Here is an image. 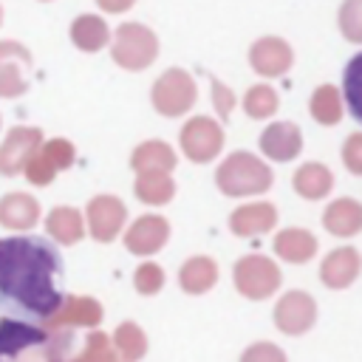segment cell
Instances as JSON below:
<instances>
[{
  "label": "cell",
  "instance_id": "4dcf8cb0",
  "mask_svg": "<svg viewBox=\"0 0 362 362\" xmlns=\"http://www.w3.org/2000/svg\"><path fill=\"white\" fill-rule=\"evenodd\" d=\"M339 31L351 42L362 40V0H345V6L339 8Z\"/></svg>",
  "mask_w": 362,
  "mask_h": 362
},
{
  "label": "cell",
  "instance_id": "7a4b0ae2",
  "mask_svg": "<svg viewBox=\"0 0 362 362\" xmlns=\"http://www.w3.org/2000/svg\"><path fill=\"white\" fill-rule=\"evenodd\" d=\"M71 334H48L45 328L0 320V362H65Z\"/></svg>",
  "mask_w": 362,
  "mask_h": 362
},
{
  "label": "cell",
  "instance_id": "e575fe53",
  "mask_svg": "<svg viewBox=\"0 0 362 362\" xmlns=\"http://www.w3.org/2000/svg\"><path fill=\"white\" fill-rule=\"evenodd\" d=\"M240 362H288L286 354L272 342H255L240 354Z\"/></svg>",
  "mask_w": 362,
  "mask_h": 362
},
{
  "label": "cell",
  "instance_id": "4fadbf2b",
  "mask_svg": "<svg viewBox=\"0 0 362 362\" xmlns=\"http://www.w3.org/2000/svg\"><path fill=\"white\" fill-rule=\"evenodd\" d=\"M249 62L260 76H283L294 62V51L280 37H260L249 48Z\"/></svg>",
  "mask_w": 362,
  "mask_h": 362
},
{
  "label": "cell",
  "instance_id": "484cf974",
  "mask_svg": "<svg viewBox=\"0 0 362 362\" xmlns=\"http://www.w3.org/2000/svg\"><path fill=\"white\" fill-rule=\"evenodd\" d=\"M133 192L141 204H150V206H161V204H170L173 195H175V181L170 178V173H139L136 175V184H133Z\"/></svg>",
  "mask_w": 362,
  "mask_h": 362
},
{
  "label": "cell",
  "instance_id": "d6a6232c",
  "mask_svg": "<svg viewBox=\"0 0 362 362\" xmlns=\"http://www.w3.org/2000/svg\"><path fill=\"white\" fill-rule=\"evenodd\" d=\"M133 286L139 294H156L164 286V269L158 263H141L133 274Z\"/></svg>",
  "mask_w": 362,
  "mask_h": 362
},
{
  "label": "cell",
  "instance_id": "44dd1931",
  "mask_svg": "<svg viewBox=\"0 0 362 362\" xmlns=\"http://www.w3.org/2000/svg\"><path fill=\"white\" fill-rule=\"evenodd\" d=\"M175 164V150L167 141H144L130 156V167L136 173H173Z\"/></svg>",
  "mask_w": 362,
  "mask_h": 362
},
{
  "label": "cell",
  "instance_id": "d590c367",
  "mask_svg": "<svg viewBox=\"0 0 362 362\" xmlns=\"http://www.w3.org/2000/svg\"><path fill=\"white\" fill-rule=\"evenodd\" d=\"M342 156H345V167H348L354 175H359V173H362V133H354V136L345 141Z\"/></svg>",
  "mask_w": 362,
  "mask_h": 362
},
{
  "label": "cell",
  "instance_id": "d4e9b609",
  "mask_svg": "<svg viewBox=\"0 0 362 362\" xmlns=\"http://www.w3.org/2000/svg\"><path fill=\"white\" fill-rule=\"evenodd\" d=\"M178 283L187 294H204L209 291L215 283H218V266L212 257L206 255H198V257H189L181 272H178Z\"/></svg>",
  "mask_w": 362,
  "mask_h": 362
},
{
  "label": "cell",
  "instance_id": "f35d334b",
  "mask_svg": "<svg viewBox=\"0 0 362 362\" xmlns=\"http://www.w3.org/2000/svg\"><path fill=\"white\" fill-rule=\"evenodd\" d=\"M96 3H99V8L107 11V14H122V11H127L136 0H96Z\"/></svg>",
  "mask_w": 362,
  "mask_h": 362
},
{
  "label": "cell",
  "instance_id": "3957f363",
  "mask_svg": "<svg viewBox=\"0 0 362 362\" xmlns=\"http://www.w3.org/2000/svg\"><path fill=\"white\" fill-rule=\"evenodd\" d=\"M272 181H274L272 167L263 158H257V156H252L246 150L229 153L221 161V167L215 170V184L229 198L260 195V192H266L272 187Z\"/></svg>",
  "mask_w": 362,
  "mask_h": 362
},
{
  "label": "cell",
  "instance_id": "2e32d148",
  "mask_svg": "<svg viewBox=\"0 0 362 362\" xmlns=\"http://www.w3.org/2000/svg\"><path fill=\"white\" fill-rule=\"evenodd\" d=\"M277 223V209L269 201H257V204H243L229 215V229L238 238H255L269 232Z\"/></svg>",
  "mask_w": 362,
  "mask_h": 362
},
{
  "label": "cell",
  "instance_id": "603a6c76",
  "mask_svg": "<svg viewBox=\"0 0 362 362\" xmlns=\"http://www.w3.org/2000/svg\"><path fill=\"white\" fill-rule=\"evenodd\" d=\"M274 252L288 263H308L317 255V238L308 229H283L274 235Z\"/></svg>",
  "mask_w": 362,
  "mask_h": 362
},
{
  "label": "cell",
  "instance_id": "8fae6325",
  "mask_svg": "<svg viewBox=\"0 0 362 362\" xmlns=\"http://www.w3.org/2000/svg\"><path fill=\"white\" fill-rule=\"evenodd\" d=\"M317 322V303L311 294L305 291H288L277 300L274 305V325L288 334V337H297V334H305L311 325Z\"/></svg>",
  "mask_w": 362,
  "mask_h": 362
},
{
  "label": "cell",
  "instance_id": "cb8c5ba5",
  "mask_svg": "<svg viewBox=\"0 0 362 362\" xmlns=\"http://www.w3.org/2000/svg\"><path fill=\"white\" fill-rule=\"evenodd\" d=\"M291 184H294V192H297V195H303V198H308V201H317V198H325V195L331 192L334 175H331V170H328L325 164L308 161V164H303V167L294 173Z\"/></svg>",
  "mask_w": 362,
  "mask_h": 362
},
{
  "label": "cell",
  "instance_id": "e0dca14e",
  "mask_svg": "<svg viewBox=\"0 0 362 362\" xmlns=\"http://www.w3.org/2000/svg\"><path fill=\"white\" fill-rule=\"evenodd\" d=\"M359 266H362V260H359V252L354 246L334 249L320 266V280L328 288H348L359 277Z\"/></svg>",
  "mask_w": 362,
  "mask_h": 362
},
{
  "label": "cell",
  "instance_id": "5bb4252c",
  "mask_svg": "<svg viewBox=\"0 0 362 362\" xmlns=\"http://www.w3.org/2000/svg\"><path fill=\"white\" fill-rule=\"evenodd\" d=\"M170 238V223L161 215H141L124 232V249L133 255H153Z\"/></svg>",
  "mask_w": 362,
  "mask_h": 362
},
{
  "label": "cell",
  "instance_id": "52a82bcc",
  "mask_svg": "<svg viewBox=\"0 0 362 362\" xmlns=\"http://www.w3.org/2000/svg\"><path fill=\"white\" fill-rule=\"evenodd\" d=\"M178 139H181V150L189 161L206 164V161L218 158V153L223 147V127L209 116H192L181 127Z\"/></svg>",
  "mask_w": 362,
  "mask_h": 362
},
{
  "label": "cell",
  "instance_id": "f546056e",
  "mask_svg": "<svg viewBox=\"0 0 362 362\" xmlns=\"http://www.w3.org/2000/svg\"><path fill=\"white\" fill-rule=\"evenodd\" d=\"M65 362H119L116 351H113V342L107 334L102 331H93L88 339H85V348L74 356V359H65Z\"/></svg>",
  "mask_w": 362,
  "mask_h": 362
},
{
  "label": "cell",
  "instance_id": "7402d4cb",
  "mask_svg": "<svg viewBox=\"0 0 362 362\" xmlns=\"http://www.w3.org/2000/svg\"><path fill=\"white\" fill-rule=\"evenodd\" d=\"M45 232H48L57 243L71 246V243L82 240V235H85V218H82V212L74 209V206H57V209H51L48 218H45Z\"/></svg>",
  "mask_w": 362,
  "mask_h": 362
},
{
  "label": "cell",
  "instance_id": "83f0119b",
  "mask_svg": "<svg viewBox=\"0 0 362 362\" xmlns=\"http://www.w3.org/2000/svg\"><path fill=\"white\" fill-rule=\"evenodd\" d=\"M113 351L119 356V362H139L147 354V337L136 322H122L113 331Z\"/></svg>",
  "mask_w": 362,
  "mask_h": 362
},
{
  "label": "cell",
  "instance_id": "6da1fadb",
  "mask_svg": "<svg viewBox=\"0 0 362 362\" xmlns=\"http://www.w3.org/2000/svg\"><path fill=\"white\" fill-rule=\"evenodd\" d=\"M59 272L62 260L42 238L0 240V297L17 308L42 320L51 317L62 303V291L57 288Z\"/></svg>",
  "mask_w": 362,
  "mask_h": 362
},
{
  "label": "cell",
  "instance_id": "8d00e7d4",
  "mask_svg": "<svg viewBox=\"0 0 362 362\" xmlns=\"http://www.w3.org/2000/svg\"><path fill=\"white\" fill-rule=\"evenodd\" d=\"M212 88H215V90H212V96H215V110L226 119V116L232 113V107H235V96H232V90L223 88L218 79H212Z\"/></svg>",
  "mask_w": 362,
  "mask_h": 362
},
{
  "label": "cell",
  "instance_id": "f1b7e54d",
  "mask_svg": "<svg viewBox=\"0 0 362 362\" xmlns=\"http://www.w3.org/2000/svg\"><path fill=\"white\" fill-rule=\"evenodd\" d=\"M277 105H280V99H277V90H274L272 85H255V88H249L246 96H243V107H246V113H249L252 119H266V116H272V113L277 110Z\"/></svg>",
  "mask_w": 362,
  "mask_h": 362
},
{
  "label": "cell",
  "instance_id": "836d02e7",
  "mask_svg": "<svg viewBox=\"0 0 362 362\" xmlns=\"http://www.w3.org/2000/svg\"><path fill=\"white\" fill-rule=\"evenodd\" d=\"M23 173H25V178L31 181V184H37V187H48L51 181H54V175H57V170H54V164L37 150L28 161H25V167H23Z\"/></svg>",
  "mask_w": 362,
  "mask_h": 362
},
{
  "label": "cell",
  "instance_id": "74e56055",
  "mask_svg": "<svg viewBox=\"0 0 362 362\" xmlns=\"http://www.w3.org/2000/svg\"><path fill=\"white\" fill-rule=\"evenodd\" d=\"M359 65H362V57H354L351 65H348V74H345V88H348V96H351V110H354L356 119L362 116V113H359V105L354 102V96H356V74H359Z\"/></svg>",
  "mask_w": 362,
  "mask_h": 362
},
{
  "label": "cell",
  "instance_id": "ac0fdd59",
  "mask_svg": "<svg viewBox=\"0 0 362 362\" xmlns=\"http://www.w3.org/2000/svg\"><path fill=\"white\" fill-rule=\"evenodd\" d=\"M40 221L37 198L25 192H8L0 198V223L8 229H31Z\"/></svg>",
  "mask_w": 362,
  "mask_h": 362
},
{
  "label": "cell",
  "instance_id": "9c48e42d",
  "mask_svg": "<svg viewBox=\"0 0 362 362\" xmlns=\"http://www.w3.org/2000/svg\"><path fill=\"white\" fill-rule=\"evenodd\" d=\"M124 221H127V209L113 195H96L85 209V229L99 243H110L122 232Z\"/></svg>",
  "mask_w": 362,
  "mask_h": 362
},
{
  "label": "cell",
  "instance_id": "d6986e66",
  "mask_svg": "<svg viewBox=\"0 0 362 362\" xmlns=\"http://www.w3.org/2000/svg\"><path fill=\"white\" fill-rule=\"evenodd\" d=\"M322 223L331 235H339V238H351L362 229V206L359 201L354 198H337L334 204H328L325 215H322Z\"/></svg>",
  "mask_w": 362,
  "mask_h": 362
},
{
  "label": "cell",
  "instance_id": "ffe728a7",
  "mask_svg": "<svg viewBox=\"0 0 362 362\" xmlns=\"http://www.w3.org/2000/svg\"><path fill=\"white\" fill-rule=\"evenodd\" d=\"M71 40L79 51L96 54L110 42V28L99 14H79L71 23Z\"/></svg>",
  "mask_w": 362,
  "mask_h": 362
},
{
  "label": "cell",
  "instance_id": "ba28073f",
  "mask_svg": "<svg viewBox=\"0 0 362 362\" xmlns=\"http://www.w3.org/2000/svg\"><path fill=\"white\" fill-rule=\"evenodd\" d=\"M31 82V54L14 40H0V96L14 99L28 90Z\"/></svg>",
  "mask_w": 362,
  "mask_h": 362
},
{
  "label": "cell",
  "instance_id": "9a60e30c",
  "mask_svg": "<svg viewBox=\"0 0 362 362\" xmlns=\"http://www.w3.org/2000/svg\"><path fill=\"white\" fill-rule=\"evenodd\" d=\"M260 150L272 161H291L303 150V133L294 122H274L260 133Z\"/></svg>",
  "mask_w": 362,
  "mask_h": 362
},
{
  "label": "cell",
  "instance_id": "4316f807",
  "mask_svg": "<svg viewBox=\"0 0 362 362\" xmlns=\"http://www.w3.org/2000/svg\"><path fill=\"white\" fill-rule=\"evenodd\" d=\"M308 110H311L314 122H320V124H325V127L337 124V122L342 119V113H345L339 88H334V85H320V88H314V93H311V99H308Z\"/></svg>",
  "mask_w": 362,
  "mask_h": 362
},
{
  "label": "cell",
  "instance_id": "8992f818",
  "mask_svg": "<svg viewBox=\"0 0 362 362\" xmlns=\"http://www.w3.org/2000/svg\"><path fill=\"white\" fill-rule=\"evenodd\" d=\"M280 269L266 255H246L235 263V288L249 300H266L280 288Z\"/></svg>",
  "mask_w": 362,
  "mask_h": 362
},
{
  "label": "cell",
  "instance_id": "60d3db41",
  "mask_svg": "<svg viewBox=\"0 0 362 362\" xmlns=\"http://www.w3.org/2000/svg\"><path fill=\"white\" fill-rule=\"evenodd\" d=\"M45 3H48V0H45Z\"/></svg>",
  "mask_w": 362,
  "mask_h": 362
},
{
  "label": "cell",
  "instance_id": "277c9868",
  "mask_svg": "<svg viewBox=\"0 0 362 362\" xmlns=\"http://www.w3.org/2000/svg\"><path fill=\"white\" fill-rule=\"evenodd\" d=\"M110 57L124 71H144L158 57V37L141 23H122L113 34Z\"/></svg>",
  "mask_w": 362,
  "mask_h": 362
},
{
  "label": "cell",
  "instance_id": "30bf717a",
  "mask_svg": "<svg viewBox=\"0 0 362 362\" xmlns=\"http://www.w3.org/2000/svg\"><path fill=\"white\" fill-rule=\"evenodd\" d=\"M105 317L102 303L93 297H79V294H68L62 297L59 308L45 317V328L48 331H62V328H93L99 325Z\"/></svg>",
  "mask_w": 362,
  "mask_h": 362
},
{
  "label": "cell",
  "instance_id": "ab89813d",
  "mask_svg": "<svg viewBox=\"0 0 362 362\" xmlns=\"http://www.w3.org/2000/svg\"><path fill=\"white\" fill-rule=\"evenodd\" d=\"M0 23H3V8H0Z\"/></svg>",
  "mask_w": 362,
  "mask_h": 362
},
{
  "label": "cell",
  "instance_id": "7c38bea8",
  "mask_svg": "<svg viewBox=\"0 0 362 362\" xmlns=\"http://www.w3.org/2000/svg\"><path fill=\"white\" fill-rule=\"evenodd\" d=\"M42 144V130L40 127H11L8 136L0 144V173L3 175H17L23 173L25 161L40 150Z\"/></svg>",
  "mask_w": 362,
  "mask_h": 362
},
{
  "label": "cell",
  "instance_id": "5b68a950",
  "mask_svg": "<svg viewBox=\"0 0 362 362\" xmlns=\"http://www.w3.org/2000/svg\"><path fill=\"white\" fill-rule=\"evenodd\" d=\"M150 99L161 116H181L195 105L198 88H195V79L184 68H170L153 82Z\"/></svg>",
  "mask_w": 362,
  "mask_h": 362
},
{
  "label": "cell",
  "instance_id": "1f68e13d",
  "mask_svg": "<svg viewBox=\"0 0 362 362\" xmlns=\"http://www.w3.org/2000/svg\"><path fill=\"white\" fill-rule=\"evenodd\" d=\"M40 153L54 164L57 173H59V170H68V167L74 164V156H76L74 144L65 141V139H51V141H45V144H40Z\"/></svg>",
  "mask_w": 362,
  "mask_h": 362
}]
</instances>
